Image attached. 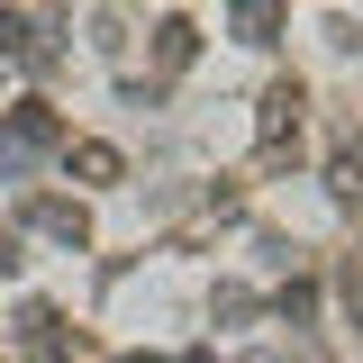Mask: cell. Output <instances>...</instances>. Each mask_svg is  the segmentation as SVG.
<instances>
[{
    "label": "cell",
    "instance_id": "cell-6",
    "mask_svg": "<svg viewBox=\"0 0 363 363\" xmlns=\"http://www.w3.org/2000/svg\"><path fill=\"white\" fill-rule=\"evenodd\" d=\"M327 200H336V209H363V145L354 136L327 155Z\"/></svg>",
    "mask_w": 363,
    "mask_h": 363
},
{
    "label": "cell",
    "instance_id": "cell-2",
    "mask_svg": "<svg viewBox=\"0 0 363 363\" xmlns=\"http://www.w3.org/2000/svg\"><path fill=\"white\" fill-rule=\"evenodd\" d=\"M300 109H309L300 73H281V82L255 100V155H264V164H281V155H291V136H300Z\"/></svg>",
    "mask_w": 363,
    "mask_h": 363
},
{
    "label": "cell",
    "instance_id": "cell-8",
    "mask_svg": "<svg viewBox=\"0 0 363 363\" xmlns=\"http://www.w3.org/2000/svg\"><path fill=\"white\" fill-rule=\"evenodd\" d=\"M272 309L291 318V327H309V318H318V281H281V300H272Z\"/></svg>",
    "mask_w": 363,
    "mask_h": 363
},
{
    "label": "cell",
    "instance_id": "cell-7",
    "mask_svg": "<svg viewBox=\"0 0 363 363\" xmlns=\"http://www.w3.org/2000/svg\"><path fill=\"white\" fill-rule=\"evenodd\" d=\"M191 55H200V28L191 18H164L155 28V73H191Z\"/></svg>",
    "mask_w": 363,
    "mask_h": 363
},
{
    "label": "cell",
    "instance_id": "cell-5",
    "mask_svg": "<svg viewBox=\"0 0 363 363\" xmlns=\"http://www.w3.org/2000/svg\"><path fill=\"white\" fill-rule=\"evenodd\" d=\"M18 218L37 227V236H55V245H91V218H82V200H28Z\"/></svg>",
    "mask_w": 363,
    "mask_h": 363
},
{
    "label": "cell",
    "instance_id": "cell-9",
    "mask_svg": "<svg viewBox=\"0 0 363 363\" xmlns=\"http://www.w3.org/2000/svg\"><path fill=\"white\" fill-rule=\"evenodd\" d=\"M128 363H155V354H128Z\"/></svg>",
    "mask_w": 363,
    "mask_h": 363
},
{
    "label": "cell",
    "instance_id": "cell-3",
    "mask_svg": "<svg viewBox=\"0 0 363 363\" xmlns=\"http://www.w3.org/2000/svg\"><path fill=\"white\" fill-rule=\"evenodd\" d=\"M55 155H64V173L91 182V191H118V182H128V155H118V145H100V136H64Z\"/></svg>",
    "mask_w": 363,
    "mask_h": 363
},
{
    "label": "cell",
    "instance_id": "cell-4",
    "mask_svg": "<svg viewBox=\"0 0 363 363\" xmlns=\"http://www.w3.org/2000/svg\"><path fill=\"white\" fill-rule=\"evenodd\" d=\"M291 28V0H227V37L236 45H281Z\"/></svg>",
    "mask_w": 363,
    "mask_h": 363
},
{
    "label": "cell",
    "instance_id": "cell-1",
    "mask_svg": "<svg viewBox=\"0 0 363 363\" xmlns=\"http://www.w3.org/2000/svg\"><path fill=\"white\" fill-rule=\"evenodd\" d=\"M64 145V118H55V100H18L9 118H0V173H18L28 155H55Z\"/></svg>",
    "mask_w": 363,
    "mask_h": 363
}]
</instances>
